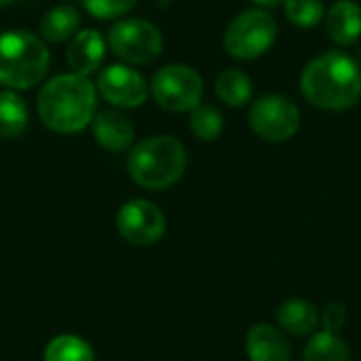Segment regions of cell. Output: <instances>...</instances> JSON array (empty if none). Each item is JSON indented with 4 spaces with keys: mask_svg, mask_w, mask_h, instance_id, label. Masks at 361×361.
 Here are the masks:
<instances>
[{
    "mask_svg": "<svg viewBox=\"0 0 361 361\" xmlns=\"http://www.w3.org/2000/svg\"><path fill=\"white\" fill-rule=\"evenodd\" d=\"M157 2H161V4H169V2H173V0H157Z\"/></svg>",
    "mask_w": 361,
    "mask_h": 361,
    "instance_id": "obj_27",
    "label": "cell"
},
{
    "mask_svg": "<svg viewBox=\"0 0 361 361\" xmlns=\"http://www.w3.org/2000/svg\"><path fill=\"white\" fill-rule=\"evenodd\" d=\"M95 87L108 104L123 110L140 108L150 93L146 78L135 68L125 63H114L104 68L97 76Z\"/></svg>",
    "mask_w": 361,
    "mask_h": 361,
    "instance_id": "obj_10",
    "label": "cell"
},
{
    "mask_svg": "<svg viewBox=\"0 0 361 361\" xmlns=\"http://www.w3.org/2000/svg\"><path fill=\"white\" fill-rule=\"evenodd\" d=\"M188 165L184 144L173 135H152L133 146L127 159L131 180L146 190H165L180 182Z\"/></svg>",
    "mask_w": 361,
    "mask_h": 361,
    "instance_id": "obj_3",
    "label": "cell"
},
{
    "mask_svg": "<svg viewBox=\"0 0 361 361\" xmlns=\"http://www.w3.org/2000/svg\"><path fill=\"white\" fill-rule=\"evenodd\" d=\"M247 121L252 131L271 144H281L292 140L300 127V110L288 95L267 93L252 102Z\"/></svg>",
    "mask_w": 361,
    "mask_h": 361,
    "instance_id": "obj_7",
    "label": "cell"
},
{
    "mask_svg": "<svg viewBox=\"0 0 361 361\" xmlns=\"http://www.w3.org/2000/svg\"><path fill=\"white\" fill-rule=\"evenodd\" d=\"M116 228L127 243L148 247L163 239L167 231V220L159 205L146 199H133L118 209Z\"/></svg>",
    "mask_w": 361,
    "mask_h": 361,
    "instance_id": "obj_9",
    "label": "cell"
},
{
    "mask_svg": "<svg viewBox=\"0 0 361 361\" xmlns=\"http://www.w3.org/2000/svg\"><path fill=\"white\" fill-rule=\"evenodd\" d=\"M203 78L186 63H169L150 80L152 99L167 112H192L203 99Z\"/></svg>",
    "mask_w": 361,
    "mask_h": 361,
    "instance_id": "obj_6",
    "label": "cell"
},
{
    "mask_svg": "<svg viewBox=\"0 0 361 361\" xmlns=\"http://www.w3.org/2000/svg\"><path fill=\"white\" fill-rule=\"evenodd\" d=\"M108 47L127 63H150L163 53L161 30L146 19H121L108 32Z\"/></svg>",
    "mask_w": 361,
    "mask_h": 361,
    "instance_id": "obj_8",
    "label": "cell"
},
{
    "mask_svg": "<svg viewBox=\"0 0 361 361\" xmlns=\"http://www.w3.org/2000/svg\"><path fill=\"white\" fill-rule=\"evenodd\" d=\"M360 57H361V51H360Z\"/></svg>",
    "mask_w": 361,
    "mask_h": 361,
    "instance_id": "obj_28",
    "label": "cell"
},
{
    "mask_svg": "<svg viewBox=\"0 0 361 361\" xmlns=\"http://www.w3.org/2000/svg\"><path fill=\"white\" fill-rule=\"evenodd\" d=\"M188 127L201 142H216L224 131V114L212 104H199L188 116Z\"/></svg>",
    "mask_w": 361,
    "mask_h": 361,
    "instance_id": "obj_21",
    "label": "cell"
},
{
    "mask_svg": "<svg viewBox=\"0 0 361 361\" xmlns=\"http://www.w3.org/2000/svg\"><path fill=\"white\" fill-rule=\"evenodd\" d=\"M319 324L326 332L338 334L347 324V307L343 302H328L319 315Z\"/></svg>",
    "mask_w": 361,
    "mask_h": 361,
    "instance_id": "obj_24",
    "label": "cell"
},
{
    "mask_svg": "<svg viewBox=\"0 0 361 361\" xmlns=\"http://www.w3.org/2000/svg\"><path fill=\"white\" fill-rule=\"evenodd\" d=\"M302 361H351L347 343L332 332H317L305 347Z\"/></svg>",
    "mask_w": 361,
    "mask_h": 361,
    "instance_id": "obj_19",
    "label": "cell"
},
{
    "mask_svg": "<svg viewBox=\"0 0 361 361\" xmlns=\"http://www.w3.org/2000/svg\"><path fill=\"white\" fill-rule=\"evenodd\" d=\"M216 95L231 108H243L254 99V82L239 68H226L218 74L214 82Z\"/></svg>",
    "mask_w": 361,
    "mask_h": 361,
    "instance_id": "obj_17",
    "label": "cell"
},
{
    "mask_svg": "<svg viewBox=\"0 0 361 361\" xmlns=\"http://www.w3.org/2000/svg\"><path fill=\"white\" fill-rule=\"evenodd\" d=\"M104 55H106V42L97 30H80L70 40V47L66 51L70 70L87 78L99 70Z\"/></svg>",
    "mask_w": 361,
    "mask_h": 361,
    "instance_id": "obj_13",
    "label": "cell"
},
{
    "mask_svg": "<svg viewBox=\"0 0 361 361\" xmlns=\"http://www.w3.org/2000/svg\"><path fill=\"white\" fill-rule=\"evenodd\" d=\"M49 49L42 38L25 30L0 34V85L23 91L38 85L49 70Z\"/></svg>",
    "mask_w": 361,
    "mask_h": 361,
    "instance_id": "obj_4",
    "label": "cell"
},
{
    "mask_svg": "<svg viewBox=\"0 0 361 361\" xmlns=\"http://www.w3.org/2000/svg\"><path fill=\"white\" fill-rule=\"evenodd\" d=\"M279 36L277 19L260 6L241 11L224 32V51L237 61H254L269 53Z\"/></svg>",
    "mask_w": 361,
    "mask_h": 361,
    "instance_id": "obj_5",
    "label": "cell"
},
{
    "mask_svg": "<svg viewBox=\"0 0 361 361\" xmlns=\"http://www.w3.org/2000/svg\"><path fill=\"white\" fill-rule=\"evenodd\" d=\"M245 353L250 361H292V345L279 328L256 324L245 334Z\"/></svg>",
    "mask_w": 361,
    "mask_h": 361,
    "instance_id": "obj_11",
    "label": "cell"
},
{
    "mask_svg": "<svg viewBox=\"0 0 361 361\" xmlns=\"http://www.w3.org/2000/svg\"><path fill=\"white\" fill-rule=\"evenodd\" d=\"M330 40L338 47H353L361 38V6L355 0H336L324 17Z\"/></svg>",
    "mask_w": 361,
    "mask_h": 361,
    "instance_id": "obj_14",
    "label": "cell"
},
{
    "mask_svg": "<svg viewBox=\"0 0 361 361\" xmlns=\"http://www.w3.org/2000/svg\"><path fill=\"white\" fill-rule=\"evenodd\" d=\"M15 0H0V6H8V4H13Z\"/></svg>",
    "mask_w": 361,
    "mask_h": 361,
    "instance_id": "obj_26",
    "label": "cell"
},
{
    "mask_svg": "<svg viewBox=\"0 0 361 361\" xmlns=\"http://www.w3.org/2000/svg\"><path fill=\"white\" fill-rule=\"evenodd\" d=\"M137 0H82L85 11L95 19H114L129 13Z\"/></svg>",
    "mask_w": 361,
    "mask_h": 361,
    "instance_id": "obj_23",
    "label": "cell"
},
{
    "mask_svg": "<svg viewBox=\"0 0 361 361\" xmlns=\"http://www.w3.org/2000/svg\"><path fill=\"white\" fill-rule=\"evenodd\" d=\"M30 110L17 91H0V137H17L27 129Z\"/></svg>",
    "mask_w": 361,
    "mask_h": 361,
    "instance_id": "obj_18",
    "label": "cell"
},
{
    "mask_svg": "<svg viewBox=\"0 0 361 361\" xmlns=\"http://www.w3.org/2000/svg\"><path fill=\"white\" fill-rule=\"evenodd\" d=\"M277 326L292 336H311L319 326V311L305 298H288L277 309Z\"/></svg>",
    "mask_w": 361,
    "mask_h": 361,
    "instance_id": "obj_15",
    "label": "cell"
},
{
    "mask_svg": "<svg viewBox=\"0 0 361 361\" xmlns=\"http://www.w3.org/2000/svg\"><path fill=\"white\" fill-rule=\"evenodd\" d=\"M40 121L55 133L72 135L95 118L97 87L80 74H59L51 78L36 99Z\"/></svg>",
    "mask_w": 361,
    "mask_h": 361,
    "instance_id": "obj_2",
    "label": "cell"
},
{
    "mask_svg": "<svg viewBox=\"0 0 361 361\" xmlns=\"http://www.w3.org/2000/svg\"><path fill=\"white\" fill-rule=\"evenodd\" d=\"M91 129H93L95 142L102 148L110 150V152L127 150L133 144V137H135L133 121L121 110H102V112H97L93 123H91Z\"/></svg>",
    "mask_w": 361,
    "mask_h": 361,
    "instance_id": "obj_12",
    "label": "cell"
},
{
    "mask_svg": "<svg viewBox=\"0 0 361 361\" xmlns=\"http://www.w3.org/2000/svg\"><path fill=\"white\" fill-rule=\"evenodd\" d=\"M283 13L296 27H315L326 17L324 0H283Z\"/></svg>",
    "mask_w": 361,
    "mask_h": 361,
    "instance_id": "obj_22",
    "label": "cell"
},
{
    "mask_svg": "<svg viewBox=\"0 0 361 361\" xmlns=\"http://www.w3.org/2000/svg\"><path fill=\"white\" fill-rule=\"evenodd\" d=\"M256 6H260V8H273V6H279V4H283V0H252Z\"/></svg>",
    "mask_w": 361,
    "mask_h": 361,
    "instance_id": "obj_25",
    "label": "cell"
},
{
    "mask_svg": "<svg viewBox=\"0 0 361 361\" xmlns=\"http://www.w3.org/2000/svg\"><path fill=\"white\" fill-rule=\"evenodd\" d=\"M44 361H95V353L85 338L61 334L44 347Z\"/></svg>",
    "mask_w": 361,
    "mask_h": 361,
    "instance_id": "obj_20",
    "label": "cell"
},
{
    "mask_svg": "<svg viewBox=\"0 0 361 361\" xmlns=\"http://www.w3.org/2000/svg\"><path fill=\"white\" fill-rule=\"evenodd\" d=\"M300 91L305 99L319 110H349L361 99L360 63L343 51L322 53L305 66Z\"/></svg>",
    "mask_w": 361,
    "mask_h": 361,
    "instance_id": "obj_1",
    "label": "cell"
},
{
    "mask_svg": "<svg viewBox=\"0 0 361 361\" xmlns=\"http://www.w3.org/2000/svg\"><path fill=\"white\" fill-rule=\"evenodd\" d=\"M42 38L49 42L72 40L80 32V11L72 4H59L44 13L40 21Z\"/></svg>",
    "mask_w": 361,
    "mask_h": 361,
    "instance_id": "obj_16",
    "label": "cell"
}]
</instances>
